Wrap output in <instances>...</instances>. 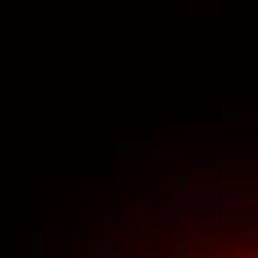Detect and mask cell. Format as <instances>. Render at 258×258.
Returning <instances> with one entry per match:
<instances>
[{
    "instance_id": "obj_1",
    "label": "cell",
    "mask_w": 258,
    "mask_h": 258,
    "mask_svg": "<svg viewBox=\"0 0 258 258\" xmlns=\"http://www.w3.org/2000/svg\"><path fill=\"white\" fill-rule=\"evenodd\" d=\"M249 258H258V254H249Z\"/></svg>"
}]
</instances>
